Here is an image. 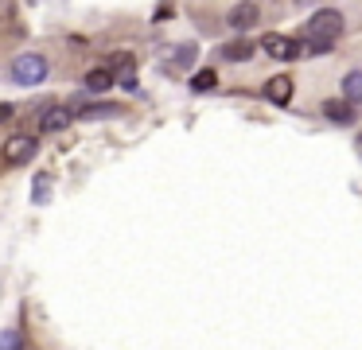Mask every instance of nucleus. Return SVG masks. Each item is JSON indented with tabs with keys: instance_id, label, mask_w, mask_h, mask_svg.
<instances>
[{
	"instance_id": "16",
	"label": "nucleus",
	"mask_w": 362,
	"mask_h": 350,
	"mask_svg": "<svg viewBox=\"0 0 362 350\" xmlns=\"http://www.w3.org/2000/svg\"><path fill=\"white\" fill-rule=\"evenodd\" d=\"M24 346V334H20V327H8L4 331V342H0V350H20Z\"/></svg>"
},
{
	"instance_id": "8",
	"label": "nucleus",
	"mask_w": 362,
	"mask_h": 350,
	"mask_svg": "<svg viewBox=\"0 0 362 350\" xmlns=\"http://www.w3.org/2000/svg\"><path fill=\"white\" fill-rule=\"evenodd\" d=\"M323 117H327L331 124H354V105L351 101H323Z\"/></svg>"
},
{
	"instance_id": "9",
	"label": "nucleus",
	"mask_w": 362,
	"mask_h": 350,
	"mask_svg": "<svg viewBox=\"0 0 362 350\" xmlns=\"http://www.w3.org/2000/svg\"><path fill=\"white\" fill-rule=\"evenodd\" d=\"M71 109H63V105H55V109H47V113H43V121H40V129L43 132H63L66 124H71Z\"/></svg>"
},
{
	"instance_id": "20",
	"label": "nucleus",
	"mask_w": 362,
	"mask_h": 350,
	"mask_svg": "<svg viewBox=\"0 0 362 350\" xmlns=\"http://www.w3.org/2000/svg\"><path fill=\"white\" fill-rule=\"evenodd\" d=\"M354 152H358V156H362V136H358V140H354Z\"/></svg>"
},
{
	"instance_id": "5",
	"label": "nucleus",
	"mask_w": 362,
	"mask_h": 350,
	"mask_svg": "<svg viewBox=\"0 0 362 350\" xmlns=\"http://www.w3.org/2000/svg\"><path fill=\"white\" fill-rule=\"evenodd\" d=\"M199 59V47L195 43H183V47H168V70H191Z\"/></svg>"
},
{
	"instance_id": "14",
	"label": "nucleus",
	"mask_w": 362,
	"mask_h": 350,
	"mask_svg": "<svg viewBox=\"0 0 362 350\" xmlns=\"http://www.w3.org/2000/svg\"><path fill=\"white\" fill-rule=\"evenodd\" d=\"M110 86H113V74H110V70H90V74H86V90L102 93V90H110Z\"/></svg>"
},
{
	"instance_id": "17",
	"label": "nucleus",
	"mask_w": 362,
	"mask_h": 350,
	"mask_svg": "<svg viewBox=\"0 0 362 350\" xmlns=\"http://www.w3.org/2000/svg\"><path fill=\"white\" fill-rule=\"evenodd\" d=\"M331 43H323V39H304V54H327Z\"/></svg>"
},
{
	"instance_id": "7",
	"label": "nucleus",
	"mask_w": 362,
	"mask_h": 350,
	"mask_svg": "<svg viewBox=\"0 0 362 350\" xmlns=\"http://www.w3.org/2000/svg\"><path fill=\"white\" fill-rule=\"evenodd\" d=\"M257 16H261V8L257 4H238V8H230V28H238V31H250L253 23H257Z\"/></svg>"
},
{
	"instance_id": "3",
	"label": "nucleus",
	"mask_w": 362,
	"mask_h": 350,
	"mask_svg": "<svg viewBox=\"0 0 362 350\" xmlns=\"http://www.w3.org/2000/svg\"><path fill=\"white\" fill-rule=\"evenodd\" d=\"M261 51L273 54V59H281V62H288V59H296V54H304V47H300L296 39H288V35H276V31H269V35L261 39Z\"/></svg>"
},
{
	"instance_id": "18",
	"label": "nucleus",
	"mask_w": 362,
	"mask_h": 350,
	"mask_svg": "<svg viewBox=\"0 0 362 350\" xmlns=\"http://www.w3.org/2000/svg\"><path fill=\"white\" fill-rule=\"evenodd\" d=\"M117 86H125V90H136V74H133V66L117 74Z\"/></svg>"
},
{
	"instance_id": "15",
	"label": "nucleus",
	"mask_w": 362,
	"mask_h": 350,
	"mask_svg": "<svg viewBox=\"0 0 362 350\" xmlns=\"http://www.w3.org/2000/svg\"><path fill=\"white\" fill-rule=\"evenodd\" d=\"M214 82H218V74H214V70H199V74L191 78V90L206 93V90H214Z\"/></svg>"
},
{
	"instance_id": "12",
	"label": "nucleus",
	"mask_w": 362,
	"mask_h": 350,
	"mask_svg": "<svg viewBox=\"0 0 362 350\" xmlns=\"http://www.w3.org/2000/svg\"><path fill=\"white\" fill-rule=\"evenodd\" d=\"M250 54H253V43H245V39H234V43L222 47V59H230V62H245Z\"/></svg>"
},
{
	"instance_id": "13",
	"label": "nucleus",
	"mask_w": 362,
	"mask_h": 350,
	"mask_svg": "<svg viewBox=\"0 0 362 350\" xmlns=\"http://www.w3.org/2000/svg\"><path fill=\"white\" fill-rule=\"evenodd\" d=\"M47 199H51V175L40 171V175H35V187H32V202L35 206H47Z\"/></svg>"
},
{
	"instance_id": "11",
	"label": "nucleus",
	"mask_w": 362,
	"mask_h": 350,
	"mask_svg": "<svg viewBox=\"0 0 362 350\" xmlns=\"http://www.w3.org/2000/svg\"><path fill=\"white\" fill-rule=\"evenodd\" d=\"M343 101H362V70H351V74L343 78Z\"/></svg>"
},
{
	"instance_id": "19",
	"label": "nucleus",
	"mask_w": 362,
	"mask_h": 350,
	"mask_svg": "<svg viewBox=\"0 0 362 350\" xmlns=\"http://www.w3.org/2000/svg\"><path fill=\"white\" fill-rule=\"evenodd\" d=\"M156 20H172V4H160L156 8Z\"/></svg>"
},
{
	"instance_id": "4",
	"label": "nucleus",
	"mask_w": 362,
	"mask_h": 350,
	"mask_svg": "<svg viewBox=\"0 0 362 350\" xmlns=\"http://www.w3.org/2000/svg\"><path fill=\"white\" fill-rule=\"evenodd\" d=\"M35 136H12L8 144H4V163H8V168H20V163H28L35 156Z\"/></svg>"
},
{
	"instance_id": "10",
	"label": "nucleus",
	"mask_w": 362,
	"mask_h": 350,
	"mask_svg": "<svg viewBox=\"0 0 362 350\" xmlns=\"http://www.w3.org/2000/svg\"><path fill=\"white\" fill-rule=\"evenodd\" d=\"M125 113L121 105H113V101H90V105H82V117H90V121H105V117H117Z\"/></svg>"
},
{
	"instance_id": "1",
	"label": "nucleus",
	"mask_w": 362,
	"mask_h": 350,
	"mask_svg": "<svg viewBox=\"0 0 362 350\" xmlns=\"http://www.w3.org/2000/svg\"><path fill=\"white\" fill-rule=\"evenodd\" d=\"M8 78H12V86H40L43 78H47V59L35 54V51L20 54V59H12Z\"/></svg>"
},
{
	"instance_id": "6",
	"label": "nucleus",
	"mask_w": 362,
	"mask_h": 350,
	"mask_svg": "<svg viewBox=\"0 0 362 350\" xmlns=\"http://www.w3.org/2000/svg\"><path fill=\"white\" fill-rule=\"evenodd\" d=\"M265 98L273 101V105H288V101H292V78H284V74L269 78V82H265Z\"/></svg>"
},
{
	"instance_id": "2",
	"label": "nucleus",
	"mask_w": 362,
	"mask_h": 350,
	"mask_svg": "<svg viewBox=\"0 0 362 350\" xmlns=\"http://www.w3.org/2000/svg\"><path fill=\"white\" fill-rule=\"evenodd\" d=\"M343 35V16L335 8H320V12L308 20V39H323V43H335Z\"/></svg>"
}]
</instances>
